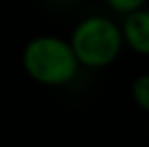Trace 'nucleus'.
Returning <instances> with one entry per match:
<instances>
[{"mask_svg": "<svg viewBox=\"0 0 149 147\" xmlns=\"http://www.w3.org/2000/svg\"><path fill=\"white\" fill-rule=\"evenodd\" d=\"M22 63L30 78L48 87L67 84L80 67L69 41L50 35L30 39L22 52Z\"/></svg>", "mask_w": 149, "mask_h": 147, "instance_id": "f257e3e1", "label": "nucleus"}, {"mask_svg": "<svg viewBox=\"0 0 149 147\" xmlns=\"http://www.w3.org/2000/svg\"><path fill=\"white\" fill-rule=\"evenodd\" d=\"M119 28H121L123 43L130 50L147 56L149 54V9L141 7V9L125 13L123 26Z\"/></svg>", "mask_w": 149, "mask_h": 147, "instance_id": "7ed1b4c3", "label": "nucleus"}, {"mask_svg": "<svg viewBox=\"0 0 149 147\" xmlns=\"http://www.w3.org/2000/svg\"><path fill=\"white\" fill-rule=\"evenodd\" d=\"M132 100L138 108L147 110L149 113V74L138 76L132 84Z\"/></svg>", "mask_w": 149, "mask_h": 147, "instance_id": "20e7f679", "label": "nucleus"}, {"mask_svg": "<svg viewBox=\"0 0 149 147\" xmlns=\"http://www.w3.org/2000/svg\"><path fill=\"white\" fill-rule=\"evenodd\" d=\"M145 2H147V0H106V4H108L112 11H117V13H121V15L134 11V9L145 7Z\"/></svg>", "mask_w": 149, "mask_h": 147, "instance_id": "39448f33", "label": "nucleus"}, {"mask_svg": "<svg viewBox=\"0 0 149 147\" xmlns=\"http://www.w3.org/2000/svg\"><path fill=\"white\" fill-rule=\"evenodd\" d=\"M69 45L78 59V65L93 69L106 67L119 56L123 48L121 28L104 15H93L76 26Z\"/></svg>", "mask_w": 149, "mask_h": 147, "instance_id": "f03ea898", "label": "nucleus"}, {"mask_svg": "<svg viewBox=\"0 0 149 147\" xmlns=\"http://www.w3.org/2000/svg\"><path fill=\"white\" fill-rule=\"evenodd\" d=\"M147 136H149V123H147Z\"/></svg>", "mask_w": 149, "mask_h": 147, "instance_id": "423d86ee", "label": "nucleus"}]
</instances>
